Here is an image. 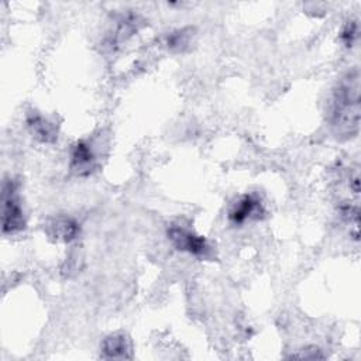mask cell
<instances>
[{
    "mask_svg": "<svg viewBox=\"0 0 361 361\" xmlns=\"http://www.w3.org/2000/svg\"><path fill=\"white\" fill-rule=\"evenodd\" d=\"M26 219L15 181L4 184V233L15 234L25 229Z\"/></svg>",
    "mask_w": 361,
    "mask_h": 361,
    "instance_id": "3",
    "label": "cell"
},
{
    "mask_svg": "<svg viewBox=\"0 0 361 361\" xmlns=\"http://www.w3.org/2000/svg\"><path fill=\"white\" fill-rule=\"evenodd\" d=\"M168 238L174 247L179 252H185L198 259H212V247L203 236L193 233L184 226H171L168 230Z\"/></svg>",
    "mask_w": 361,
    "mask_h": 361,
    "instance_id": "2",
    "label": "cell"
},
{
    "mask_svg": "<svg viewBox=\"0 0 361 361\" xmlns=\"http://www.w3.org/2000/svg\"><path fill=\"white\" fill-rule=\"evenodd\" d=\"M95 156L90 146L85 142H78L72 150V168L79 175H86L92 171Z\"/></svg>",
    "mask_w": 361,
    "mask_h": 361,
    "instance_id": "6",
    "label": "cell"
},
{
    "mask_svg": "<svg viewBox=\"0 0 361 361\" xmlns=\"http://www.w3.org/2000/svg\"><path fill=\"white\" fill-rule=\"evenodd\" d=\"M358 37V26L357 23H350L346 26V29L341 33V40L344 41V44L347 47H351L354 44V41Z\"/></svg>",
    "mask_w": 361,
    "mask_h": 361,
    "instance_id": "9",
    "label": "cell"
},
{
    "mask_svg": "<svg viewBox=\"0 0 361 361\" xmlns=\"http://www.w3.org/2000/svg\"><path fill=\"white\" fill-rule=\"evenodd\" d=\"M51 234L60 240H64V242H71V240L76 238L78 233H79V226L74 219L69 217H60L55 219L51 224Z\"/></svg>",
    "mask_w": 361,
    "mask_h": 361,
    "instance_id": "8",
    "label": "cell"
},
{
    "mask_svg": "<svg viewBox=\"0 0 361 361\" xmlns=\"http://www.w3.org/2000/svg\"><path fill=\"white\" fill-rule=\"evenodd\" d=\"M102 350L107 358H130L132 341L126 334L116 333L103 341Z\"/></svg>",
    "mask_w": 361,
    "mask_h": 361,
    "instance_id": "5",
    "label": "cell"
},
{
    "mask_svg": "<svg viewBox=\"0 0 361 361\" xmlns=\"http://www.w3.org/2000/svg\"><path fill=\"white\" fill-rule=\"evenodd\" d=\"M330 126L337 139L348 140L360 128V74L357 69L340 79L333 93Z\"/></svg>",
    "mask_w": 361,
    "mask_h": 361,
    "instance_id": "1",
    "label": "cell"
},
{
    "mask_svg": "<svg viewBox=\"0 0 361 361\" xmlns=\"http://www.w3.org/2000/svg\"><path fill=\"white\" fill-rule=\"evenodd\" d=\"M27 123H29V128L32 129V132L40 140L50 143L55 139V128L41 114H39V113L30 114L27 118Z\"/></svg>",
    "mask_w": 361,
    "mask_h": 361,
    "instance_id": "7",
    "label": "cell"
},
{
    "mask_svg": "<svg viewBox=\"0 0 361 361\" xmlns=\"http://www.w3.org/2000/svg\"><path fill=\"white\" fill-rule=\"evenodd\" d=\"M186 44H188V37L184 34V32H181L178 34H172L168 39V47H171V48L178 47V50H181Z\"/></svg>",
    "mask_w": 361,
    "mask_h": 361,
    "instance_id": "10",
    "label": "cell"
},
{
    "mask_svg": "<svg viewBox=\"0 0 361 361\" xmlns=\"http://www.w3.org/2000/svg\"><path fill=\"white\" fill-rule=\"evenodd\" d=\"M263 213L264 209L261 199L254 193H249L243 195L233 205L229 212V219L234 226H242L249 220L260 219Z\"/></svg>",
    "mask_w": 361,
    "mask_h": 361,
    "instance_id": "4",
    "label": "cell"
}]
</instances>
